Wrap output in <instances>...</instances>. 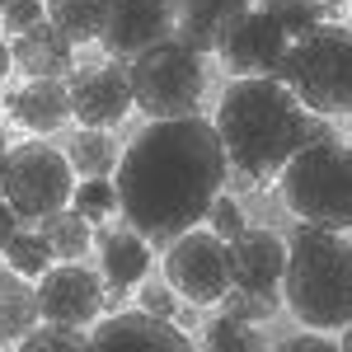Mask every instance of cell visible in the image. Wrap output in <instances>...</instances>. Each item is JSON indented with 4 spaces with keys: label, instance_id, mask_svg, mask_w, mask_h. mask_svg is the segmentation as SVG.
<instances>
[{
    "label": "cell",
    "instance_id": "cell-1",
    "mask_svg": "<svg viewBox=\"0 0 352 352\" xmlns=\"http://www.w3.org/2000/svg\"><path fill=\"white\" fill-rule=\"evenodd\" d=\"M230 179V155L221 146L217 122L202 113L151 118L118 160V212L155 249H169L184 230L212 212Z\"/></svg>",
    "mask_w": 352,
    "mask_h": 352
},
{
    "label": "cell",
    "instance_id": "cell-2",
    "mask_svg": "<svg viewBox=\"0 0 352 352\" xmlns=\"http://www.w3.org/2000/svg\"><path fill=\"white\" fill-rule=\"evenodd\" d=\"M305 104L296 89L277 76H235L221 94L217 132L230 155V169L249 174L254 184L277 179L287 160L305 146Z\"/></svg>",
    "mask_w": 352,
    "mask_h": 352
},
{
    "label": "cell",
    "instance_id": "cell-3",
    "mask_svg": "<svg viewBox=\"0 0 352 352\" xmlns=\"http://www.w3.org/2000/svg\"><path fill=\"white\" fill-rule=\"evenodd\" d=\"M282 296L305 329L338 333L352 320V240L348 230L300 221L287 235Z\"/></svg>",
    "mask_w": 352,
    "mask_h": 352
},
{
    "label": "cell",
    "instance_id": "cell-4",
    "mask_svg": "<svg viewBox=\"0 0 352 352\" xmlns=\"http://www.w3.org/2000/svg\"><path fill=\"white\" fill-rule=\"evenodd\" d=\"M282 202L300 221L352 230V146L338 141H315L300 146L282 169Z\"/></svg>",
    "mask_w": 352,
    "mask_h": 352
},
{
    "label": "cell",
    "instance_id": "cell-5",
    "mask_svg": "<svg viewBox=\"0 0 352 352\" xmlns=\"http://www.w3.org/2000/svg\"><path fill=\"white\" fill-rule=\"evenodd\" d=\"M296 89V99L310 113H348L352 109V28L348 24H320L305 38L292 43L282 76Z\"/></svg>",
    "mask_w": 352,
    "mask_h": 352
},
{
    "label": "cell",
    "instance_id": "cell-6",
    "mask_svg": "<svg viewBox=\"0 0 352 352\" xmlns=\"http://www.w3.org/2000/svg\"><path fill=\"white\" fill-rule=\"evenodd\" d=\"M127 76H132V99L146 118H188L202 104V52L188 47L179 33L151 43L146 52H136L127 61Z\"/></svg>",
    "mask_w": 352,
    "mask_h": 352
},
{
    "label": "cell",
    "instance_id": "cell-7",
    "mask_svg": "<svg viewBox=\"0 0 352 352\" xmlns=\"http://www.w3.org/2000/svg\"><path fill=\"white\" fill-rule=\"evenodd\" d=\"M76 192V164L47 141H24L0 160V197L19 212V221H43L61 212Z\"/></svg>",
    "mask_w": 352,
    "mask_h": 352
},
{
    "label": "cell",
    "instance_id": "cell-8",
    "mask_svg": "<svg viewBox=\"0 0 352 352\" xmlns=\"http://www.w3.org/2000/svg\"><path fill=\"white\" fill-rule=\"evenodd\" d=\"M164 277L174 282L179 296L197 300V305L221 300L235 287V277H230V240H221L217 230H197V226L184 230L164 254Z\"/></svg>",
    "mask_w": 352,
    "mask_h": 352
},
{
    "label": "cell",
    "instance_id": "cell-9",
    "mask_svg": "<svg viewBox=\"0 0 352 352\" xmlns=\"http://www.w3.org/2000/svg\"><path fill=\"white\" fill-rule=\"evenodd\" d=\"M217 52H221L230 76H282L287 52H292V38H287V28L277 24L263 5L258 10L249 5L240 19L230 24V33L221 38Z\"/></svg>",
    "mask_w": 352,
    "mask_h": 352
},
{
    "label": "cell",
    "instance_id": "cell-10",
    "mask_svg": "<svg viewBox=\"0 0 352 352\" xmlns=\"http://www.w3.org/2000/svg\"><path fill=\"white\" fill-rule=\"evenodd\" d=\"M104 296H109L104 272H89L80 258H61L56 268H47L43 277H38L43 320H56V324L89 329L99 315H104Z\"/></svg>",
    "mask_w": 352,
    "mask_h": 352
},
{
    "label": "cell",
    "instance_id": "cell-11",
    "mask_svg": "<svg viewBox=\"0 0 352 352\" xmlns=\"http://www.w3.org/2000/svg\"><path fill=\"white\" fill-rule=\"evenodd\" d=\"M179 33L174 19V0H109L104 5V52L113 61H132L136 52H146L151 43H164Z\"/></svg>",
    "mask_w": 352,
    "mask_h": 352
},
{
    "label": "cell",
    "instance_id": "cell-12",
    "mask_svg": "<svg viewBox=\"0 0 352 352\" xmlns=\"http://www.w3.org/2000/svg\"><path fill=\"white\" fill-rule=\"evenodd\" d=\"M132 76L127 61H104V66H85L71 76V113L80 127H113L132 109Z\"/></svg>",
    "mask_w": 352,
    "mask_h": 352
},
{
    "label": "cell",
    "instance_id": "cell-13",
    "mask_svg": "<svg viewBox=\"0 0 352 352\" xmlns=\"http://www.w3.org/2000/svg\"><path fill=\"white\" fill-rule=\"evenodd\" d=\"M282 272H287V240L277 230H268V226H244L240 235L230 240V277H235V287L277 296Z\"/></svg>",
    "mask_w": 352,
    "mask_h": 352
},
{
    "label": "cell",
    "instance_id": "cell-14",
    "mask_svg": "<svg viewBox=\"0 0 352 352\" xmlns=\"http://www.w3.org/2000/svg\"><path fill=\"white\" fill-rule=\"evenodd\" d=\"M5 113H10L19 127H28V132H38V136L56 132L66 118H76V113H71V80L28 76V85L5 89Z\"/></svg>",
    "mask_w": 352,
    "mask_h": 352
},
{
    "label": "cell",
    "instance_id": "cell-15",
    "mask_svg": "<svg viewBox=\"0 0 352 352\" xmlns=\"http://www.w3.org/2000/svg\"><path fill=\"white\" fill-rule=\"evenodd\" d=\"M89 343L94 348H113V343H141V348H188V333L174 320H160L151 310H127V315H109L89 329Z\"/></svg>",
    "mask_w": 352,
    "mask_h": 352
},
{
    "label": "cell",
    "instance_id": "cell-16",
    "mask_svg": "<svg viewBox=\"0 0 352 352\" xmlns=\"http://www.w3.org/2000/svg\"><path fill=\"white\" fill-rule=\"evenodd\" d=\"M99 244V272H104V282H109L113 292H132L146 282V272H151V240L141 235V230H99L94 235Z\"/></svg>",
    "mask_w": 352,
    "mask_h": 352
},
{
    "label": "cell",
    "instance_id": "cell-17",
    "mask_svg": "<svg viewBox=\"0 0 352 352\" xmlns=\"http://www.w3.org/2000/svg\"><path fill=\"white\" fill-rule=\"evenodd\" d=\"M14 66L24 76H56V80H66L71 66H76V43L52 19H43V24L14 33Z\"/></svg>",
    "mask_w": 352,
    "mask_h": 352
},
{
    "label": "cell",
    "instance_id": "cell-18",
    "mask_svg": "<svg viewBox=\"0 0 352 352\" xmlns=\"http://www.w3.org/2000/svg\"><path fill=\"white\" fill-rule=\"evenodd\" d=\"M254 0H174V19H179V38L197 47V52H217L230 24L240 19Z\"/></svg>",
    "mask_w": 352,
    "mask_h": 352
},
{
    "label": "cell",
    "instance_id": "cell-19",
    "mask_svg": "<svg viewBox=\"0 0 352 352\" xmlns=\"http://www.w3.org/2000/svg\"><path fill=\"white\" fill-rule=\"evenodd\" d=\"M43 320L38 287H28L24 272H0V343H24V333Z\"/></svg>",
    "mask_w": 352,
    "mask_h": 352
},
{
    "label": "cell",
    "instance_id": "cell-20",
    "mask_svg": "<svg viewBox=\"0 0 352 352\" xmlns=\"http://www.w3.org/2000/svg\"><path fill=\"white\" fill-rule=\"evenodd\" d=\"M66 155H71V164H76V174H85V179H109V174H118V141H113L109 132H99V127H85V132L71 136V146H66Z\"/></svg>",
    "mask_w": 352,
    "mask_h": 352
},
{
    "label": "cell",
    "instance_id": "cell-21",
    "mask_svg": "<svg viewBox=\"0 0 352 352\" xmlns=\"http://www.w3.org/2000/svg\"><path fill=\"white\" fill-rule=\"evenodd\" d=\"M104 5L109 0H47V19L71 43H94L104 33Z\"/></svg>",
    "mask_w": 352,
    "mask_h": 352
},
{
    "label": "cell",
    "instance_id": "cell-22",
    "mask_svg": "<svg viewBox=\"0 0 352 352\" xmlns=\"http://www.w3.org/2000/svg\"><path fill=\"white\" fill-rule=\"evenodd\" d=\"M38 226H43V235H47L56 258H85V254H89V240H94L89 226H94V221L80 217L76 207H71V212L61 207V212H52V217H43Z\"/></svg>",
    "mask_w": 352,
    "mask_h": 352
},
{
    "label": "cell",
    "instance_id": "cell-23",
    "mask_svg": "<svg viewBox=\"0 0 352 352\" xmlns=\"http://www.w3.org/2000/svg\"><path fill=\"white\" fill-rule=\"evenodd\" d=\"M263 10L287 28V38H292V43L305 38L310 28H320L329 14H333V5H329V0H263Z\"/></svg>",
    "mask_w": 352,
    "mask_h": 352
},
{
    "label": "cell",
    "instance_id": "cell-24",
    "mask_svg": "<svg viewBox=\"0 0 352 352\" xmlns=\"http://www.w3.org/2000/svg\"><path fill=\"white\" fill-rule=\"evenodd\" d=\"M5 258H10V268L24 272V277H43V272L52 268V244L43 230H14V240L5 244Z\"/></svg>",
    "mask_w": 352,
    "mask_h": 352
},
{
    "label": "cell",
    "instance_id": "cell-25",
    "mask_svg": "<svg viewBox=\"0 0 352 352\" xmlns=\"http://www.w3.org/2000/svg\"><path fill=\"white\" fill-rule=\"evenodd\" d=\"M202 343H207V348H221V352H258V348H263L258 329L249 324V320H235V315H226V310H221L217 320L207 324Z\"/></svg>",
    "mask_w": 352,
    "mask_h": 352
},
{
    "label": "cell",
    "instance_id": "cell-26",
    "mask_svg": "<svg viewBox=\"0 0 352 352\" xmlns=\"http://www.w3.org/2000/svg\"><path fill=\"white\" fill-rule=\"evenodd\" d=\"M71 202H76L80 217H89L99 226V221H109L118 212V184H109V179H85L80 188L71 192Z\"/></svg>",
    "mask_w": 352,
    "mask_h": 352
},
{
    "label": "cell",
    "instance_id": "cell-27",
    "mask_svg": "<svg viewBox=\"0 0 352 352\" xmlns=\"http://www.w3.org/2000/svg\"><path fill=\"white\" fill-rule=\"evenodd\" d=\"M221 310L235 315V320H249V324H263V320L277 315V296H268V292H249V287H230V292L221 296Z\"/></svg>",
    "mask_w": 352,
    "mask_h": 352
},
{
    "label": "cell",
    "instance_id": "cell-28",
    "mask_svg": "<svg viewBox=\"0 0 352 352\" xmlns=\"http://www.w3.org/2000/svg\"><path fill=\"white\" fill-rule=\"evenodd\" d=\"M89 343V329H76V324H56V320H47V324L28 329L24 333V348L43 352V348H85Z\"/></svg>",
    "mask_w": 352,
    "mask_h": 352
},
{
    "label": "cell",
    "instance_id": "cell-29",
    "mask_svg": "<svg viewBox=\"0 0 352 352\" xmlns=\"http://www.w3.org/2000/svg\"><path fill=\"white\" fill-rule=\"evenodd\" d=\"M207 221H212V230H217L221 240H235V235H240L244 226H249V221H244L240 197H226V192H221L217 202H212V212H207Z\"/></svg>",
    "mask_w": 352,
    "mask_h": 352
},
{
    "label": "cell",
    "instance_id": "cell-30",
    "mask_svg": "<svg viewBox=\"0 0 352 352\" xmlns=\"http://www.w3.org/2000/svg\"><path fill=\"white\" fill-rule=\"evenodd\" d=\"M141 310L160 315V320H174L179 315V292L174 282H141Z\"/></svg>",
    "mask_w": 352,
    "mask_h": 352
},
{
    "label": "cell",
    "instance_id": "cell-31",
    "mask_svg": "<svg viewBox=\"0 0 352 352\" xmlns=\"http://www.w3.org/2000/svg\"><path fill=\"white\" fill-rule=\"evenodd\" d=\"M0 19H5L10 33H24V28L47 19V0H10V5L0 10Z\"/></svg>",
    "mask_w": 352,
    "mask_h": 352
},
{
    "label": "cell",
    "instance_id": "cell-32",
    "mask_svg": "<svg viewBox=\"0 0 352 352\" xmlns=\"http://www.w3.org/2000/svg\"><path fill=\"white\" fill-rule=\"evenodd\" d=\"M315 141H338V127L324 113H305V146H315Z\"/></svg>",
    "mask_w": 352,
    "mask_h": 352
},
{
    "label": "cell",
    "instance_id": "cell-33",
    "mask_svg": "<svg viewBox=\"0 0 352 352\" xmlns=\"http://www.w3.org/2000/svg\"><path fill=\"white\" fill-rule=\"evenodd\" d=\"M14 230H19V212L0 197V254H5V244L14 240Z\"/></svg>",
    "mask_w": 352,
    "mask_h": 352
},
{
    "label": "cell",
    "instance_id": "cell-34",
    "mask_svg": "<svg viewBox=\"0 0 352 352\" xmlns=\"http://www.w3.org/2000/svg\"><path fill=\"white\" fill-rule=\"evenodd\" d=\"M287 352H329V338L320 333V329H310V333L292 338V343H287Z\"/></svg>",
    "mask_w": 352,
    "mask_h": 352
},
{
    "label": "cell",
    "instance_id": "cell-35",
    "mask_svg": "<svg viewBox=\"0 0 352 352\" xmlns=\"http://www.w3.org/2000/svg\"><path fill=\"white\" fill-rule=\"evenodd\" d=\"M10 66H14V47H5V43H0V80L10 76Z\"/></svg>",
    "mask_w": 352,
    "mask_h": 352
},
{
    "label": "cell",
    "instance_id": "cell-36",
    "mask_svg": "<svg viewBox=\"0 0 352 352\" xmlns=\"http://www.w3.org/2000/svg\"><path fill=\"white\" fill-rule=\"evenodd\" d=\"M343 348L352 352V320H348V324H343Z\"/></svg>",
    "mask_w": 352,
    "mask_h": 352
},
{
    "label": "cell",
    "instance_id": "cell-37",
    "mask_svg": "<svg viewBox=\"0 0 352 352\" xmlns=\"http://www.w3.org/2000/svg\"><path fill=\"white\" fill-rule=\"evenodd\" d=\"M5 151H10V146H5V127H0V160H5Z\"/></svg>",
    "mask_w": 352,
    "mask_h": 352
},
{
    "label": "cell",
    "instance_id": "cell-38",
    "mask_svg": "<svg viewBox=\"0 0 352 352\" xmlns=\"http://www.w3.org/2000/svg\"><path fill=\"white\" fill-rule=\"evenodd\" d=\"M348 132H352V109H348Z\"/></svg>",
    "mask_w": 352,
    "mask_h": 352
},
{
    "label": "cell",
    "instance_id": "cell-39",
    "mask_svg": "<svg viewBox=\"0 0 352 352\" xmlns=\"http://www.w3.org/2000/svg\"><path fill=\"white\" fill-rule=\"evenodd\" d=\"M5 5H10V0H0V10H5Z\"/></svg>",
    "mask_w": 352,
    "mask_h": 352
},
{
    "label": "cell",
    "instance_id": "cell-40",
    "mask_svg": "<svg viewBox=\"0 0 352 352\" xmlns=\"http://www.w3.org/2000/svg\"><path fill=\"white\" fill-rule=\"evenodd\" d=\"M348 5H352V0H348Z\"/></svg>",
    "mask_w": 352,
    "mask_h": 352
}]
</instances>
